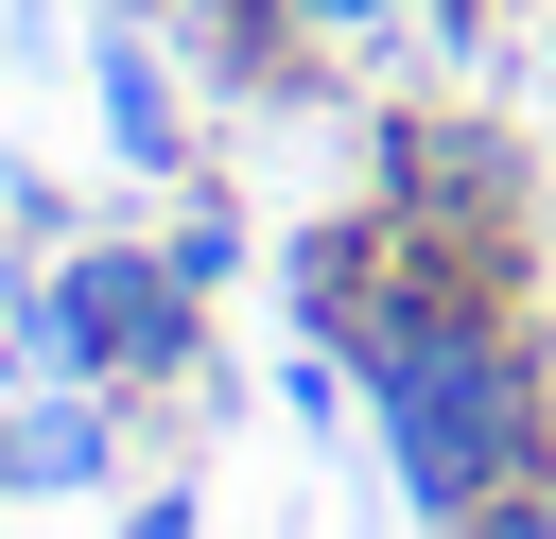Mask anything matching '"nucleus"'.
Masks as SVG:
<instances>
[{
  "label": "nucleus",
  "mask_w": 556,
  "mask_h": 539,
  "mask_svg": "<svg viewBox=\"0 0 556 539\" xmlns=\"http://www.w3.org/2000/svg\"><path fill=\"white\" fill-rule=\"evenodd\" d=\"M104 452H122L104 400H17L0 417V487H104Z\"/></svg>",
  "instance_id": "7ed1b4c3"
},
{
  "label": "nucleus",
  "mask_w": 556,
  "mask_h": 539,
  "mask_svg": "<svg viewBox=\"0 0 556 539\" xmlns=\"http://www.w3.org/2000/svg\"><path fill=\"white\" fill-rule=\"evenodd\" d=\"M452 539H556V452H539V469H521V487H504V504H469V522H452Z\"/></svg>",
  "instance_id": "39448f33"
},
{
  "label": "nucleus",
  "mask_w": 556,
  "mask_h": 539,
  "mask_svg": "<svg viewBox=\"0 0 556 539\" xmlns=\"http://www.w3.org/2000/svg\"><path fill=\"white\" fill-rule=\"evenodd\" d=\"M104 139H122L139 174H174V156H191V122H174V70H156L139 35H104Z\"/></svg>",
  "instance_id": "20e7f679"
},
{
  "label": "nucleus",
  "mask_w": 556,
  "mask_h": 539,
  "mask_svg": "<svg viewBox=\"0 0 556 539\" xmlns=\"http://www.w3.org/2000/svg\"><path fill=\"white\" fill-rule=\"evenodd\" d=\"M348 365H365L382 452H400V487H417L434 522L504 504V487L556 452V383H539V348L486 313V278H382L365 330H348Z\"/></svg>",
  "instance_id": "f257e3e1"
},
{
  "label": "nucleus",
  "mask_w": 556,
  "mask_h": 539,
  "mask_svg": "<svg viewBox=\"0 0 556 539\" xmlns=\"http://www.w3.org/2000/svg\"><path fill=\"white\" fill-rule=\"evenodd\" d=\"M191 296H208V278H191L174 243H70L35 313H52L70 383H174V365H191Z\"/></svg>",
  "instance_id": "f03ea898"
},
{
  "label": "nucleus",
  "mask_w": 556,
  "mask_h": 539,
  "mask_svg": "<svg viewBox=\"0 0 556 539\" xmlns=\"http://www.w3.org/2000/svg\"><path fill=\"white\" fill-rule=\"evenodd\" d=\"M122 539H191V487H156V504H139V522H122Z\"/></svg>",
  "instance_id": "423d86ee"
}]
</instances>
